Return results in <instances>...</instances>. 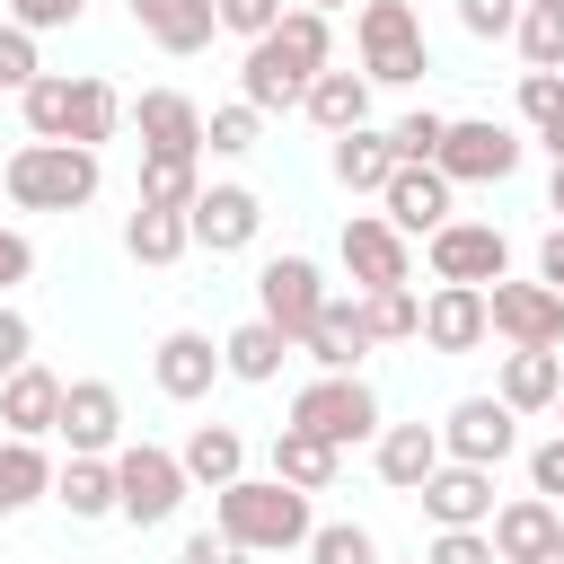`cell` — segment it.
Listing matches in <instances>:
<instances>
[{
  "label": "cell",
  "instance_id": "6da1fadb",
  "mask_svg": "<svg viewBox=\"0 0 564 564\" xmlns=\"http://www.w3.org/2000/svg\"><path fill=\"white\" fill-rule=\"evenodd\" d=\"M317 70H335V18H317V9H282V26L264 35V44H247V62H238V97L256 106V115H291L300 97H308V79Z\"/></svg>",
  "mask_w": 564,
  "mask_h": 564
},
{
  "label": "cell",
  "instance_id": "7a4b0ae2",
  "mask_svg": "<svg viewBox=\"0 0 564 564\" xmlns=\"http://www.w3.org/2000/svg\"><path fill=\"white\" fill-rule=\"evenodd\" d=\"M212 529L238 538L247 555H291V546L317 538V511H308V494L282 485V476H238V485L212 494Z\"/></svg>",
  "mask_w": 564,
  "mask_h": 564
},
{
  "label": "cell",
  "instance_id": "3957f363",
  "mask_svg": "<svg viewBox=\"0 0 564 564\" xmlns=\"http://www.w3.org/2000/svg\"><path fill=\"white\" fill-rule=\"evenodd\" d=\"M0 185H9L18 212H88L97 185H106V167L79 141H18L9 167H0Z\"/></svg>",
  "mask_w": 564,
  "mask_h": 564
},
{
  "label": "cell",
  "instance_id": "277c9868",
  "mask_svg": "<svg viewBox=\"0 0 564 564\" xmlns=\"http://www.w3.org/2000/svg\"><path fill=\"white\" fill-rule=\"evenodd\" d=\"M185 494H194V476H185L176 449H159V441H123L115 449V520L159 529V520L185 511Z\"/></svg>",
  "mask_w": 564,
  "mask_h": 564
},
{
  "label": "cell",
  "instance_id": "5b68a950",
  "mask_svg": "<svg viewBox=\"0 0 564 564\" xmlns=\"http://www.w3.org/2000/svg\"><path fill=\"white\" fill-rule=\"evenodd\" d=\"M352 44H361V79H370V88H405V79H423V70H432L423 18H414L405 0H361Z\"/></svg>",
  "mask_w": 564,
  "mask_h": 564
},
{
  "label": "cell",
  "instance_id": "8992f818",
  "mask_svg": "<svg viewBox=\"0 0 564 564\" xmlns=\"http://www.w3.org/2000/svg\"><path fill=\"white\" fill-rule=\"evenodd\" d=\"M291 423L300 432H317L326 449H352V441H379L388 423H379V388L352 370V379H335V370H317L300 397H291Z\"/></svg>",
  "mask_w": 564,
  "mask_h": 564
},
{
  "label": "cell",
  "instance_id": "52a82bcc",
  "mask_svg": "<svg viewBox=\"0 0 564 564\" xmlns=\"http://www.w3.org/2000/svg\"><path fill=\"white\" fill-rule=\"evenodd\" d=\"M520 132L511 123H494V115H449V141H441V176L449 185H502V176H520Z\"/></svg>",
  "mask_w": 564,
  "mask_h": 564
},
{
  "label": "cell",
  "instance_id": "ba28073f",
  "mask_svg": "<svg viewBox=\"0 0 564 564\" xmlns=\"http://www.w3.org/2000/svg\"><path fill=\"white\" fill-rule=\"evenodd\" d=\"M423 256H432V282H467V291L511 282V238L494 220H449V229L423 238Z\"/></svg>",
  "mask_w": 564,
  "mask_h": 564
},
{
  "label": "cell",
  "instance_id": "9c48e42d",
  "mask_svg": "<svg viewBox=\"0 0 564 564\" xmlns=\"http://www.w3.org/2000/svg\"><path fill=\"white\" fill-rule=\"evenodd\" d=\"M326 300H335V291H326V273H317L308 256H273V264L256 273V317H264V326H282L291 344H308V335H317Z\"/></svg>",
  "mask_w": 564,
  "mask_h": 564
},
{
  "label": "cell",
  "instance_id": "30bf717a",
  "mask_svg": "<svg viewBox=\"0 0 564 564\" xmlns=\"http://www.w3.org/2000/svg\"><path fill=\"white\" fill-rule=\"evenodd\" d=\"M344 273H352V291H405L414 282V238L388 212H352L344 220Z\"/></svg>",
  "mask_w": 564,
  "mask_h": 564
},
{
  "label": "cell",
  "instance_id": "8fae6325",
  "mask_svg": "<svg viewBox=\"0 0 564 564\" xmlns=\"http://www.w3.org/2000/svg\"><path fill=\"white\" fill-rule=\"evenodd\" d=\"M485 300H494V335L511 352H564V291H546V282H494Z\"/></svg>",
  "mask_w": 564,
  "mask_h": 564
},
{
  "label": "cell",
  "instance_id": "7c38bea8",
  "mask_svg": "<svg viewBox=\"0 0 564 564\" xmlns=\"http://www.w3.org/2000/svg\"><path fill=\"white\" fill-rule=\"evenodd\" d=\"M441 449L467 458V467H502V458L520 449V414H511L502 397H458V405L441 414Z\"/></svg>",
  "mask_w": 564,
  "mask_h": 564
},
{
  "label": "cell",
  "instance_id": "4fadbf2b",
  "mask_svg": "<svg viewBox=\"0 0 564 564\" xmlns=\"http://www.w3.org/2000/svg\"><path fill=\"white\" fill-rule=\"evenodd\" d=\"M414 502H423L432 529H494V511H502L494 502V467H467V458H441Z\"/></svg>",
  "mask_w": 564,
  "mask_h": 564
},
{
  "label": "cell",
  "instance_id": "5bb4252c",
  "mask_svg": "<svg viewBox=\"0 0 564 564\" xmlns=\"http://www.w3.org/2000/svg\"><path fill=\"white\" fill-rule=\"evenodd\" d=\"M185 229H194V247H203V256H238V247H256L264 203H256V185H203V194H194V212H185Z\"/></svg>",
  "mask_w": 564,
  "mask_h": 564
},
{
  "label": "cell",
  "instance_id": "9a60e30c",
  "mask_svg": "<svg viewBox=\"0 0 564 564\" xmlns=\"http://www.w3.org/2000/svg\"><path fill=\"white\" fill-rule=\"evenodd\" d=\"M62 441H70V458H115L123 449V397H115V379H70L62 388Z\"/></svg>",
  "mask_w": 564,
  "mask_h": 564
},
{
  "label": "cell",
  "instance_id": "2e32d148",
  "mask_svg": "<svg viewBox=\"0 0 564 564\" xmlns=\"http://www.w3.org/2000/svg\"><path fill=\"white\" fill-rule=\"evenodd\" d=\"M150 379H159V397L194 405V397H212V379H229V370H220V344H212L203 326H167L159 352H150Z\"/></svg>",
  "mask_w": 564,
  "mask_h": 564
},
{
  "label": "cell",
  "instance_id": "e0dca14e",
  "mask_svg": "<svg viewBox=\"0 0 564 564\" xmlns=\"http://www.w3.org/2000/svg\"><path fill=\"white\" fill-rule=\"evenodd\" d=\"M485 335H494V300L467 291V282H432V300H423V344H432V352H476Z\"/></svg>",
  "mask_w": 564,
  "mask_h": 564
},
{
  "label": "cell",
  "instance_id": "ac0fdd59",
  "mask_svg": "<svg viewBox=\"0 0 564 564\" xmlns=\"http://www.w3.org/2000/svg\"><path fill=\"white\" fill-rule=\"evenodd\" d=\"M62 388H70V379H53L44 361L9 370V379H0V432H9V441H44V432H62Z\"/></svg>",
  "mask_w": 564,
  "mask_h": 564
},
{
  "label": "cell",
  "instance_id": "d6986e66",
  "mask_svg": "<svg viewBox=\"0 0 564 564\" xmlns=\"http://www.w3.org/2000/svg\"><path fill=\"white\" fill-rule=\"evenodd\" d=\"M132 132H141V150L203 159V106H194L185 88H141V97H132Z\"/></svg>",
  "mask_w": 564,
  "mask_h": 564
},
{
  "label": "cell",
  "instance_id": "ffe728a7",
  "mask_svg": "<svg viewBox=\"0 0 564 564\" xmlns=\"http://www.w3.org/2000/svg\"><path fill=\"white\" fill-rule=\"evenodd\" d=\"M449 194H458V185H449L441 167H397L388 194H379V212H388L405 238H432V229H449Z\"/></svg>",
  "mask_w": 564,
  "mask_h": 564
},
{
  "label": "cell",
  "instance_id": "44dd1931",
  "mask_svg": "<svg viewBox=\"0 0 564 564\" xmlns=\"http://www.w3.org/2000/svg\"><path fill=\"white\" fill-rule=\"evenodd\" d=\"M370 458H379V485L423 494V485H432V467H441L449 449H441V423H388V432L370 441Z\"/></svg>",
  "mask_w": 564,
  "mask_h": 564
},
{
  "label": "cell",
  "instance_id": "7402d4cb",
  "mask_svg": "<svg viewBox=\"0 0 564 564\" xmlns=\"http://www.w3.org/2000/svg\"><path fill=\"white\" fill-rule=\"evenodd\" d=\"M326 167H335V185H344V194H388V176H397L405 159H397V141H388L379 123H361V132H335Z\"/></svg>",
  "mask_w": 564,
  "mask_h": 564
},
{
  "label": "cell",
  "instance_id": "603a6c76",
  "mask_svg": "<svg viewBox=\"0 0 564 564\" xmlns=\"http://www.w3.org/2000/svg\"><path fill=\"white\" fill-rule=\"evenodd\" d=\"M300 352H308L317 370L352 379V370H361V361L379 352V344H370V326H361V291H352V300H326V317H317V335H308Z\"/></svg>",
  "mask_w": 564,
  "mask_h": 564
},
{
  "label": "cell",
  "instance_id": "cb8c5ba5",
  "mask_svg": "<svg viewBox=\"0 0 564 564\" xmlns=\"http://www.w3.org/2000/svg\"><path fill=\"white\" fill-rule=\"evenodd\" d=\"M485 538H494V555H502V564H529V555H546V546L564 538V511H555L546 494H520V502H502V511H494V529H485Z\"/></svg>",
  "mask_w": 564,
  "mask_h": 564
},
{
  "label": "cell",
  "instance_id": "d4e9b609",
  "mask_svg": "<svg viewBox=\"0 0 564 564\" xmlns=\"http://www.w3.org/2000/svg\"><path fill=\"white\" fill-rule=\"evenodd\" d=\"M132 26L159 44V53H203L220 35V9L212 0H132Z\"/></svg>",
  "mask_w": 564,
  "mask_h": 564
},
{
  "label": "cell",
  "instance_id": "484cf974",
  "mask_svg": "<svg viewBox=\"0 0 564 564\" xmlns=\"http://www.w3.org/2000/svg\"><path fill=\"white\" fill-rule=\"evenodd\" d=\"M300 115H308L326 141H335V132H361V123H370V79H361V70H317L308 97H300Z\"/></svg>",
  "mask_w": 564,
  "mask_h": 564
},
{
  "label": "cell",
  "instance_id": "4316f807",
  "mask_svg": "<svg viewBox=\"0 0 564 564\" xmlns=\"http://www.w3.org/2000/svg\"><path fill=\"white\" fill-rule=\"evenodd\" d=\"M494 397H502L511 414H555V397H564V352H502Z\"/></svg>",
  "mask_w": 564,
  "mask_h": 564
},
{
  "label": "cell",
  "instance_id": "83f0119b",
  "mask_svg": "<svg viewBox=\"0 0 564 564\" xmlns=\"http://www.w3.org/2000/svg\"><path fill=\"white\" fill-rule=\"evenodd\" d=\"M282 352H291V335H282V326H264V317H247V326H229V335H220V370H229V379H247V388L282 379Z\"/></svg>",
  "mask_w": 564,
  "mask_h": 564
},
{
  "label": "cell",
  "instance_id": "f1b7e54d",
  "mask_svg": "<svg viewBox=\"0 0 564 564\" xmlns=\"http://www.w3.org/2000/svg\"><path fill=\"white\" fill-rule=\"evenodd\" d=\"M273 476H282V485H300V494H326V485L344 476V449H326L317 432L282 423V432H273Z\"/></svg>",
  "mask_w": 564,
  "mask_h": 564
},
{
  "label": "cell",
  "instance_id": "f546056e",
  "mask_svg": "<svg viewBox=\"0 0 564 564\" xmlns=\"http://www.w3.org/2000/svg\"><path fill=\"white\" fill-rule=\"evenodd\" d=\"M203 194V159H176V150H141V212H194Z\"/></svg>",
  "mask_w": 564,
  "mask_h": 564
},
{
  "label": "cell",
  "instance_id": "4dcf8cb0",
  "mask_svg": "<svg viewBox=\"0 0 564 564\" xmlns=\"http://www.w3.org/2000/svg\"><path fill=\"white\" fill-rule=\"evenodd\" d=\"M123 123H132V106L115 97V79H70V141L79 150H106Z\"/></svg>",
  "mask_w": 564,
  "mask_h": 564
},
{
  "label": "cell",
  "instance_id": "1f68e13d",
  "mask_svg": "<svg viewBox=\"0 0 564 564\" xmlns=\"http://www.w3.org/2000/svg\"><path fill=\"white\" fill-rule=\"evenodd\" d=\"M176 458H185V476H194V485H212V494L247 476V441H238L229 423H194V441H185Z\"/></svg>",
  "mask_w": 564,
  "mask_h": 564
},
{
  "label": "cell",
  "instance_id": "d6a6232c",
  "mask_svg": "<svg viewBox=\"0 0 564 564\" xmlns=\"http://www.w3.org/2000/svg\"><path fill=\"white\" fill-rule=\"evenodd\" d=\"M53 502H62L70 520H115V458H62Z\"/></svg>",
  "mask_w": 564,
  "mask_h": 564
},
{
  "label": "cell",
  "instance_id": "836d02e7",
  "mask_svg": "<svg viewBox=\"0 0 564 564\" xmlns=\"http://www.w3.org/2000/svg\"><path fill=\"white\" fill-rule=\"evenodd\" d=\"M53 476H62V467L44 458V441H0V520L26 511V502H44Z\"/></svg>",
  "mask_w": 564,
  "mask_h": 564
},
{
  "label": "cell",
  "instance_id": "e575fe53",
  "mask_svg": "<svg viewBox=\"0 0 564 564\" xmlns=\"http://www.w3.org/2000/svg\"><path fill=\"white\" fill-rule=\"evenodd\" d=\"M185 247H194L185 212H141V203H132V220H123V256H132V264H176Z\"/></svg>",
  "mask_w": 564,
  "mask_h": 564
},
{
  "label": "cell",
  "instance_id": "d590c367",
  "mask_svg": "<svg viewBox=\"0 0 564 564\" xmlns=\"http://www.w3.org/2000/svg\"><path fill=\"white\" fill-rule=\"evenodd\" d=\"M361 326H370V344H423V300L414 291H361Z\"/></svg>",
  "mask_w": 564,
  "mask_h": 564
},
{
  "label": "cell",
  "instance_id": "8d00e7d4",
  "mask_svg": "<svg viewBox=\"0 0 564 564\" xmlns=\"http://www.w3.org/2000/svg\"><path fill=\"white\" fill-rule=\"evenodd\" d=\"M511 44H520V62H529V70H564V9L529 0V9H520V26H511Z\"/></svg>",
  "mask_w": 564,
  "mask_h": 564
},
{
  "label": "cell",
  "instance_id": "74e56055",
  "mask_svg": "<svg viewBox=\"0 0 564 564\" xmlns=\"http://www.w3.org/2000/svg\"><path fill=\"white\" fill-rule=\"evenodd\" d=\"M18 115H26V132H35V141H70V79H62V70H44V79L18 97Z\"/></svg>",
  "mask_w": 564,
  "mask_h": 564
},
{
  "label": "cell",
  "instance_id": "f35d334b",
  "mask_svg": "<svg viewBox=\"0 0 564 564\" xmlns=\"http://www.w3.org/2000/svg\"><path fill=\"white\" fill-rule=\"evenodd\" d=\"M256 132H264V115H256L247 97H229V106H212V115H203V150H212V159H247V150H256Z\"/></svg>",
  "mask_w": 564,
  "mask_h": 564
},
{
  "label": "cell",
  "instance_id": "ab89813d",
  "mask_svg": "<svg viewBox=\"0 0 564 564\" xmlns=\"http://www.w3.org/2000/svg\"><path fill=\"white\" fill-rule=\"evenodd\" d=\"M308 564H388V555H379V538H370L361 520H317Z\"/></svg>",
  "mask_w": 564,
  "mask_h": 564
},
{
  "label": "cell",
  "instance_id": "60d3db41",
  "mask_svg": "<svg viewBox=\"0 0 564 564\" xmlns=\"http://www.w3.org/2000/svg\"><path fill=\"white\" fill-rule=\"evenodd\" d=\"M388 141H397V159H405V167H432V159H441V141H449V115L414 106V115H397V123H388Z\"/></svg>",
  "mask_w": 564,
  "mask_h": 564
},
{
  "label": "cell",
  "instance_id": "b9f144b4",
  "mask_svg": "<svg viewBox=\"0 0 564 564\" xmlns=\"http://www.w3.org/2000/svg\"><path fill=\"white\" fill-rule=\"evenodd\" d=\"M520 123L546 141L564 132V70H520Z\"/></svg>",
  "mask_w": 564,
  "mask_h": 564
},
{
  "label": "cell",
  "instance_id": "7bdbcfd3",
  "mask_svg": "<svg viewBox=\"0 0 564 564\" xmlns=\"http://www.w3.org/2000/svg\"><path fill=\"white\" fill-rule=\"evenodd\" d=\"M35 79H44V62H35V35H26V26H0V88H9V97H26Z\"/></svg>",
  "mask_w": 564,
  "mask_h": 564
},
{
  "label": "cell",
  "instance_id": "ee69618b",
  "mask_svg": "<svg viewBox=\"0 0 564 564\" xmlns=\"http://www.w3.org/2000/svg\"><path fill=\"white\" fill-rule=\"evenodd\" d=\"M212 9H220V35H247V44L282 26V0H212Z\"/></svg>",
  "mask_w": 564,
  "mask_h": 564
},
{
  "label": "cell",
  "instance_id": "f6af8a7d",
  "mask_svg": "<svg viewBox=\"0 0 564 564\" xmlns=\"http://www.w3.org/2000/svg\"><path fill=\"white\" fill-rule=\"evenodd\" d=\"M423 564H502V555H494V538H485V529H432Z\"/></svg>",
  "mask_w": 564,
  "mask_h": 564
},
{
  "label": "cell",
  "instance_id": "bcb514c9",
  "mask_svg": "<svg viewBox=\"0 0 564 564\" xmlns=\"http://www.w3.org/2000/svg\"><path fill=\"white\" fill-rule=\"evenodd\" d=\"M79 9H88V0H9V26L53 35V26H79Z\"/></svg>",
  "mask_w": 564,
  "mask_h": 564
},
{
  "label": "cell",
  "instance_id": "7dc6e473",
  "mask_svg": "<svg viewBox=\"0 0 564 564\" xmlns=\"http://www.w3.org/2000/svg\"><path fill=\"white\" fill-rule=\"evenodd\" d=\"M520 9H529V0H458V26H467V35H511Z\"/></svg>",
  "mask_w": 564,
  "mask_h": 564
},
{
  "label": "cell",
  "instance_id": "c3c4849f",
  "mask_svg": "<svg viewBox=\"0 0 564 564\" xmlns=\"http://www.w3.org/2000/svg\"><path fill=\"white\" fill-rule=\"evenodd\" d=\"M529 494H546V502H564V432H546V441L529 449Z\"/></svg>",
  "mask_w": 564,
  "mask_h": 564
},
{
  "label": "cell",
  "instance_id": "681fc988",
  "mask_svg": "<svg viewBox=\"0 0 564 564\" xmlns=\"http://www.w3.org/2000/svg\"><path fill=\"white\" fill-rule=\"evenodd\" d=\"M26 361H35V326L0 300V379H9V370H26Z\"/></svg>",
  "mask_w": 564,
  "mask_h": 564
},
{
  "label": "cell",
  "instance_id": "f907efd6",
  "mask_svg": "<svg viewBox=\"0 0 564 564\" xmlns=\"http://www.w3.org/2000/svg\"><path fill=\"white\" fill-rule=\"evenodd\" d=\"M26 273H35V247H26V229H9V220H0V300H9Z\"/></svg>",
  "mask_w": 564,
  "mask_h": 564
},
{
  "label": "cell",
  "instance_id": "816d5d0a",
  "mask_svg": "<svg viewBox=\"0 0 564 564\" xmlns=\"http://www.w3.org/2000/svg\"><path fill=\"white\" fill-rule=\"evenodd\" d=\"M176 564H247V546H238V538H220V529H194Z\"/></svg>",
  "mask_w": 564,
  "mask_h": 564
},
{
  "label": "cell",
  "instance_id": "f5cc1de1",
  "mask_svg": "<svg viewBox=\"0 0 564 564\" xmlns=\"http://www.w3.org/2000/svg\"><path fill=\"white\" fill-rule=\"evenodd\" d=\"M538 282H546V291H564V220H555V229H546V247H538Z\"/></svg>",
  "mask_w": 564,
  "mask_h": 564
},
{
  "label": "cell",
  "instance_id": "db71d44e",
  "mask_svg": "<svg viewBox=\"0 0 564 564\" xmlns=\"http://www.w3.org/2000/svg\"><path fill=\"white\" fill-rule=\"evenodd\" d=\"M546 212H564V167H555V176H546Z\"/></svg>",
  "mask_w": 564,
  "mask_h": 564
},
{
  "label": "cell",
  "instance_id": "11a10c76",
  "mask_svg": "<svg viewBox=\"0 0 564 564\" xmlns=\"http://www.w3.org/2000/svg\"><path fill=\"white\" fill-rule=\"evenodd\" d=\"M538 150H546V159H555V167H564V132H546V141H538Z\"/></svg>",
  "mask_w": 564,
  "mask_h": 564
},
{
  "label": "cell",
  "instance_id": "9f6ffc18",
  "mask_svg": "<svg viewBox=\"0 0 564 564\" xmlns=\"http://www.w3.org/2000/svg\"><path fill=\"white\" fill-rule=\"evenodd\" d=\"M300 9H317V18H335V9H352V0H300Z\"/></svg>",
  "mask_w": 564,
  "mask_h": 564
},
{
  "label": "cell",
  "instance_id": "6f0895ef",
  "mask_svg": "<svg viewBox=\"0 0 564 564\" xmlns=\"http://www.w3.org/2000/svg\"><path fill=\"white\" fill-rule=\"evenodd\" d=\"M529 564H564V538H555V546H546V555H529Z\"/></svg>",
  "mask_w": 564,
  "mask_h": 564
},
{
  "label": "cell",
  "instance_id": "680465c9",
  "mask_svg": "<svg viewBox=\"0 0 564 564\" xmlns=\"http://www.w3.org/2000/svg\"><path fill=\"white\" fill-rule=\"evenodd\" d=\"M555 432H564V397H555Z\"/></svg>",
  "mask_w": 564,
  "mask_h": 564
},
{
  "label": "cell",
  "instance_id": "91938a15",
  "mask_svg": "<svg viewBox=\"0 0 564 564\" xmlns=\"http://www.w3.org/2000/svg\"><path fill=\"white\" fill-rule=\"evenodd\" d=\"M546 9H564V0H546Z\"/></svg>",
  "mask_w": 564,
  "mask_h": 564
}]
</instances>
